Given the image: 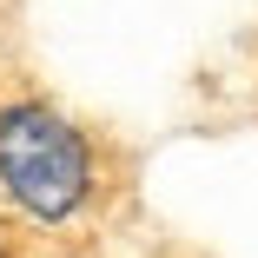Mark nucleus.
<instances>
[{
    "instance_id": "f257e3e1",
    "label": "nucleus",
    "mask_w": 258,
    "mask_h": 258,
    "mask_svg": "<svg viewBox=\"0 0 258 258\" xmlns=\"http://www.w3.org/2000/svg\"><path fill=\"white\" fill-rule=\"evenodd\" d=\"M0 258H159L133 152L33 67L0 0Z\"/></svg>"
}]
</instances>
